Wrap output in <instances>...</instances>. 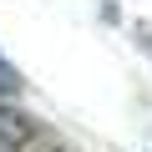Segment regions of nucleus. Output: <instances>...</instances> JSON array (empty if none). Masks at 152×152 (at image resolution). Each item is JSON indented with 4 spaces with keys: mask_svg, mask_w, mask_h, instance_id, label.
I'll return each mask as SVG.
<instances>
[{
    "mask_svg": "<svg viewBox=\"0 0 152 152\" xmlns=\"http://www.w3.org/2000/svg\"><path fill=\"white\" fill-rule=\"evenodd\" d=\"M31 132H36V122L20 107H5V102H0V152H20L31 142Z\"/></svg>",
    "mask_w": 152,
    "mask_h": 152,
    "instance_id": "obj_1",
    "label": "nucleus"
}]
</instances>
